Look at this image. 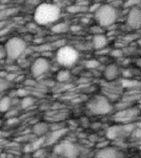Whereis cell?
I'll use <instances>...</instances> for the list:
<instances>
[{
  "label": "cell",
  "instance_id": "1",
  "mask_svg": "<svg viewBox=\"0 0 141 158\" xmlns=\"http://www.w3.org/2000/svg\"><path fill=\"white\" fill-rule=\"evenodd\" d=\"M61 11L54 3L44 2L40 4L35 11L34 19L37 24L45 26L57 22L60 17Z\"/></svg>",
  "mask_w": 141,
  "mask_h": 158
},
{
  "label": "cell",
  "instance_id": "2",
  "mask_svg": "<svg viewBox=\"0 0 141 158\" xmlns=\"http://www.w3.org/2000/svg\"><path fill=\"white\" fill-rule=\"evenodd\" d=\"M94 17L100 27H110L118 18V11L111 4L100 5L94 12Z\"/></svg>",
  "mask_w": 141,
  "mask_h": 158
},
{
  "label": "cell",
  "instance_id": "3",
  "mask_svg": "<svg viewBox=\"0 0 141 158\" xmlns=\"http://www.w3.org/2000/svg\"><path fill=\"white\" fill-rule=\"evenodd\" d=\"M79 54L76 49L69 45H62L56 53V60L62 66L72 67L79 60Z\"/></svg>",
  "mask_w": 141,
  "mask_h": 158
},
{
  "label": "cell",
  "instance_id": "4",
  "mask_svg": "<svg viewBox=\"0 0 141 158\" xmlns=\"http://www.w3.org/2000/svg\"><path fill=\"white\" fill-rule=\"evenodd\" d=\"M88 110L95 115L107 114L112 110V106L109 100L104 96L97 95L90 100L87 105Z\"/></svg>",
  "mask_w": 141,
  "mask_h": 158
},
{
  "label": "cell",
  "instance_id": "5",
  "mask_svg": "<svg viewBox=\"0 0 141 158\" xmlns=\"http://www.w3.org/2000/svg\"><path fill=\"white\" fill-rule=\"evenodd\" d=\"M7 50V59L15 60L22 56L27 49V43L20 37L14 36L7 40L4 44Z\"/></svg>",
  "mask_w": 141,
  "mask_h": 158
},
{
  "label": "cell",
  "instance_id": "6",
  "mask_svg": "<svg viewBox=\"0 0 141 158\" xmlns=\"http://www.w3.org/2000/svg\"><path fill=\"white\" fill-rule=\"evenodd\" d=\"M50 68V63L46 57H39L32 62L30 67L31 73L34 77H39L43 76L49 71Z\"/></svg>",
  "mask_w": 141,
  "mask_h": 158
},
{
  "label": "cell",
  "instance_id": "7",
  "mask_svg": "<svg viewBox=\"0 0 141 158\" xmlns=\"http://www.w3.org/2000/svg\"><path fill=\"white\" fill-rule=\"evenodd\" d=\"M126 24L133 30L141 28V8L133 7L129 11L126 17Z\"/></svg>",
  "mask_w": 141,
  "mask_h": 158
},
{
  "label": "cell",
  "instance_id": "8",
  "mask_svg": "<svg viewBox=\"0 0 141 158\" xmlns=\"http://www.w3.org/2000/svg\"><path fill=\"white\" fill-rule=\"evenodd\" d=\"M54 152L67 157H75L79 155V150L76 145L70 143H63L54 148Z\"/></svg>",
  "mask_w": 141,
  "mask_h": 158
},
{
  "label": "cell",
  "instance_id": "9",
  "mask_svg": "<svg viewBox=\"0 0 141 158\" xmlns=\"http://www.w3.org/2000/svg\"><path fill=\"white\" fill-rule=\"evenodd\" d=\"M103 75L107 81H114L120 76V68L114 63L108 64L104 69Z\"/></svg>",
  "mask_w": 141,
  "mask_h": 158
},
{
  "label": "cell",
  "instance_id": "10",
  "mask_svg": "<svg viewBox=\"0 0 141 158\" xmlns=\"http://www.w3.org/2000/svg\"><path fill=\"white\" fill-rule=\"evenodd\" d=\"M107 43H108V40L106 35L102 33L95 34L92 37V46L96 50L105 48Z\"/></svg>",
  "mask_w": 141,
  "mask_h": 158
},
{
  "label": "cell",
  "instance_id": "11",
  "mask_svg": "<svg viewBox=\"0 0 141 158\" xmlns=\"http://www.w3.org/2000/svg\"><path fill=\"white\" fill-rule=\"evenodd\" d=\"M96 156L98 157H117L120 156V154H119V151L116 148H111V147H106L99 150Z\"/></svg>",
  "mask_w": 141,
  "mask_h": 158
},
{
  "label": "cell",
  "instance_id": "12",
  "mask_svg": "<svg viewBox=\"0 0 141 158\" xmlns=\"http://www.w3.org/2000/svg\"><path fill=\"white\" fill-rule=\"evenodd\" d=\"M49 129V124L45 122H39L36 123L32 128V133L37 137H41L48 133Z\"/></svg>",
  "mask_w": 141,
  "mask_h": 158
},
{
  "label": "cell",
  "instance_id": "13",
  "mask_svg": "<svg viewBox=\"0 0 141 158\" xmlns=\"http://www.w3.org/2000/svg\"><path fill=\"white\" fill-rule=\"evenodd\" d=\"M65 131H66L65 129L60 128V129H57V130L51 132L46 139L47 144L48 145H51V144H54V143H56L57 141L59 139V138H61L62 136L65 133Z\"/></svg>",
  "mask_w": 141,
  "mask_h": 158
},
{
  "label": "cell",
  "instance_id": "14",
  "mask_svg": "<svg viewBox=\"0 0 141 158\" xmlns=\"http://www.w3.org/2000/svg\"><path fill=\"white\" fill-rule=\"evenodd\" d=\"M71 78V73L68 69H62L56 75L57 81L59 82H66Z\"/></svg>",
  "mask_w": 141,
  "mask_h": 158
},
{
  "label": "cell",
  "instance_id": "15",
  "mask_svg": "<svg viewBox=\"0 0 141 158\" xmlns=\"http://www.w3.org/2000/svg\"><path fill=\"white\" fill-rule=\"evenodd\" d=\"M11 103H12V101L9 96H2L0 98V112L2 113L7 112L10 109Z\"/></svg>",
  "mask_w": 141,
  "mask_h": 158
},
{
  "label": "cell",
  "instance_id": "16",
  "mask_svg": "<svg viewBox=\"0 0 141 158\" xmlns=\"http://www.w3.org/2000/svg\"><path fill=\"white\" fill-rule=\"evenodd\" d=\"M69 30V25L65 22H59L51 27V31L56 34L65 33Z\"/></svg>",
  "mask_w": 141,
  "mask_h": 158
},
{
  "label": "cell",
  "instance_id": "17",
  "mask_svg": "<svg viewBox=\"0 0 141 158\" xmlns=\"http://www.w3.org/2000/svg\"><path fill=\"white\" fill-rule=\"evenodd\" d=\"M35 103V99L31 96H25L24 98L22 99L21 106L23 109H27L32 106Z\"/></svg>",
  "mask_w": 141,
  "mask_h": 158
},
{
  "label": "cell",
  "instance_id": "18",
  "mask_svg": "<svg viewBox=\"0 0 141 158\" xmlns=\"http://www.w3.org/2000/svg\"><path fill=\"white\" fill-rule=\"evenodd\" d=\"M9 81H7L6 78H1L0 77V92L4 91L5 89H7L9 85Z\"/></svg>",
  "mask_w": 141,
  "mask_h": 158
},
{
  "label": "cell",
  "instance_id": "19",
  "mask_svg": "<svg viewBox=\"0 0 141 158\" xmlns=\"http://www.w3.org/2000/svg\"><path fill=\"white\" fill-rule=\"evenodd\" d=\"M6 58H7V55L5 45L0 44V60H3V59H6Z\"/></svg>",
  "mask_w": 141,
  "mask_h": 158
},
{
  "label": "cell",
  "instance_id": "20",
  "mask_svg": "<svg viewBox=\"0 0 141 158\" xmlns=\"http://www.w3.org/2000/svg\"><path fill=\"white\" fill-rule=\"evenodd\" d=\"M97 66H98V62L95 60H89L86 63V67L88 69H95Z\"/></svg>",
  "mask_w": 141,
  "mask_h": 158
},
{
  "label": "cell",
  "instance_id": "21",
  "mask_svg": "<svg viewBox=\"0 0 141 158\" xmlns=\"http://www.w3.org/2000/svg\"><path fill=\"white\" fill-rule=\"evenodd\" d=\"M81 6H78V5H74V6H71V7H69V8L68 10H69V12H73V13H74V12H79V11H81Z\"/></svg>",
  "mask_w": 141,
  "mask_h": 158
},
{
  "label": "cell",
  "instance_id": "22",
  "mask_svg": "<svg viewBox=\"0 0 141 158\" xmlns=\"http://www.w3.org/2000/svg\"><path fill=\"white\" fill-rule=\"evenodd\" d=\"M7 72L0 71V77H1V78H5L6 76H7Z\"/></svg>",
  "mask_w": 141,
  "mask_h": 158
},
{
  "label": "cell",
  "instance_id": "23",
  "mask_svg": "<svg viewBox=\"0 0 141 158\" xmlns=\"http://www.w3.org/2000/svg\"><path fill=\"white\" fill-rule=\"evenodd\" d=\"M1 124H2V121L0 120V126H1Z\"/></svg>",
  "mask_w": 141,
  "mask_h": 158
},
{
  "label": "cell",
  "instance_id": "24",
  "mask_svg": "<svg viewBox=\"0 0 141 158\" xmlns=\"http://www.w3.org/2000/svg\"><path fill=\"white\" fill-rule=\"evenodd\" d=\"M1 97H2V96H1V95H0V98H1Z\"/></svg>",
  "mask_w": 141,
  "mask_h": 158
}]
</instances>
